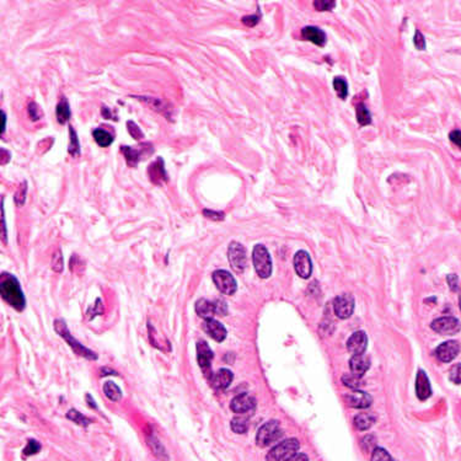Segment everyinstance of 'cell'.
Returning <instances> with one entry per match:
<instances>
[{
    "label": "cell",
    "mask_w": 461,
    "mask_h": 461,
    "mask_svg": "<svg viewBox=\"0 0 461 461\" xmlns=\"http://www.w3.org/2000/svg\"><path fill=\"white\" fill-rule=\"evenodd\" d=\"M375 417L370 413H359L355 417V427L358 430H367L375 423Z\"/></svg>",
    "instance_id": "4316f807"
},
{
    "label": "cell",
    "mask_w": 461,
    "mask_h": 461,
    "mask_svg": "<svg viewBox=\"0 0 461 461\" xmlns=\"http://www.w3.org/2000/svg\"><path fill=\"white\" fill-rule=\"evenodd\" d=\"M282 436H283V430H282L281 424H279L278 421L272 419V421L264 423L258 429L257 436H256V444L260 448L269 447L270 444L277 442Z\"/></svg>",
    "instance_id": "277c9868"
},
{
    "label": "cell",
    "mask_w": 461,
    "mask_h": 461,
    "mask_svg": "<svg viewBox=\"0 0 461 461\" xmlns=\"http://www.w3.org/2000/svg\"><path fill=\"white\" fill-rule=\"evenodd\" d=\"M374 444H375V440H374V437L371 436L364 437L362 440V447H364L365 450H369V448L374 447Z\"/></svg>",
    "instance_id": "f907efd6"
},
{
    "label": "cell",
    "mask_w": 461,
    "mask_h": 461,
    "mask_svg": "<svg viewBox=\"0 0 461 461\" xmlns=\"http://www.w3.org/2000/svg\"><path fill=\"white\" fill-rule=\"evenodd\" d=\"M0 294L4 302L13 306L15 310L22 311L25 309L26 300L21 287L16 277L10 273H3L0 277Z\"/></svg>",
    "instance_id": "6da1fadb"
},
{
    "label": "cell",
    "mask_w": 461,
    "mask_h": 461,
    "mask_svg": "<svg viewBox=\"0 0 461 461\" xmlns=\"http://www.w3.org/2000/svg\"><path fill=\"white\" fill-rule=\"evenodd\" d=\"M231 430L237 434H243L248 432L249 429V422L245 417H235L231 421Z\"/></svg>",
    "instance_id": "1f68e13d"
},
{
    "label": "cell",
    "mask_w": 461,
    "mask_h": 461,
    "mask_svg": "<svg viewBox=\"0 0 461 461\" xmlns=\"http://www.w3.org/2000/svg\"><path fill=\"white\" fill-rule=\"evenodd\" d=\"M346 401L353 409H368L373 402V398L367 392L356 390L352 394L347 395Z\"/></svg>",
    "instance_id": "e0dca14e"
},
{
    "label": "cell",
    "mask_w": 461,
    "mask_h": 461,
    "mask_svg": "<svg viewBox=\"0 0 461 461\" xmlns=\"http://www.w3.org/2000/svg\"><path fill=\"white\" fill-rule=\"evenodd\" d=\"M102 116L105 118H111V111H110V109H107L106 106L102 107Z\"/></svg>",
    "instance_id": "db71d44e"
},
{
    "label": "cell",
    "mask_w": 461,
    "mask_h": 461,
    "mask_svg": "<svg viewBox=\"0 0 461 461\" xmlns=\"http://www.w3.org/2000/svg\"><path fill=\"white\" fill-rule=\"evenodd\" d=\"M334 88H335V91L337 92V95L340 99L344 100L348 96V84L343 78H341V76L335 78L334 79Z\"/></svg>",
    "instance_id": "d6a6232c"
},
{
    "label": "cell",
    "mask_w": 461,
    "mask_h": 461,
    "mask_svg": "<svg viewBox=\"0 0 461 461\" xmlns=\"http://www.w3.org/2000/svg\"><path fill=\"white\" fill-rule=\"evenodd\" d=\"M447 282L449 287H450V289L453 291H456L459 289V278H457L456 275H449L447 277Z\"/></svg>",
    "instance_id": "bcb514c9"
},
{
    "label": "cell",
    "mask_w": 461,
    "mask_h": 461,
    "mask_svg": "<svg viewBox=\"0 0 461 461\" xmlns=\"http://www.w3.org/2000/svg\"><path fill=\"white\" fill-rule=\"evenodd\" d=\"M392 461H395V460H392Z\"/></svg>",
    "instance_id": "6f0895ef"
},
{
    "label": "cell",
    "mask_w": 461,
    "mask_h": 461,
    "mask_svg": "<svg viewBox=\"0 0 461 461\" xmlns=\"http://www.w3.org/2000/svg\"><path fill=\"white\" fill-rule=\"evenodd\" d=\"M67 418H69L70 421L74 422V423L79 424V426L82 427H88L89 424L91 423V419L85 417L83 413L78 412L76 410H70V411L67 413Z\"/></svg>",
    "instance_id": "4dcf8cb0"
},
{
    "label": "cell",
    "mask_w": 461,
    "mask_h": 461,
    "mask_svg": "<svg viewBox=\"0 0 461 461\" xmlns=\"http://www.w3.org/2000/svg\"><path fill=\"white\" fill-rule=\"evenodd\" d=\"M28 111H29L30 118H31L32 121H38L41 117H42V111H41L40 106H38L37 103H35V102L29 103Z\"/></svg>",
    "instance_id": "ab89813d"
},
{
    "label": "cell",
    "mask_w": 461,
    "mask_h": 461,
    "mask_svg": "<svg viewBox=\"0 0 461 461\" xmlns=\"http://www.w3.org/2000/svg\"><path fill=\"white\" fill-rule=\"evenodd\" d=\"M127 129H128V133H129V134L132 135L133 138L135 139V141H141V139H143V137H144V134H143V132H142V129L139 128V126L135 123V122L128 121L127 122Z\"/></svg>",
    "instance_id": "8d00e7d4"
},
{
    "label": "cell",
    "mask_w": 461,
    "mask_h": 461,
    "mask_svg": "<svg viewBox=\"0 0 461 461\" xmlns=\"http://www.w3.org/2000/svg\"><path fill=\"white\" fill-rule=\"evenodd\" d=\"M70 107L69 102H68L65 97H62V100L59 101L57 107H56V116H57V121L61 124H65L68 120L70 118Z\"/></svg>",
    "instance_id": "d4e9b609"
},
{
    "label": "cell",
    "mask_w": 461,
    "mask_h": 461,
    "mask_svg": "<svg viewBox=\"0 0 461 461\" xmlns=\"http://www.w3.org/2000/svg\"><path fill=\"white\" fill-rule=\"evenodd\" d=\"M449 139H450L451 143H454L455 145H457V147L461 149V130L455 129V130H453V132H450V134H449Z\"/></svg>",
    "instance_id": "7dc6e473"
},
{
    "label": "cell",
    "mask_w": 461,
    "mask_h": 461,
    "mask_svg": "<svg viewBox=\"0 0 461 461\" xmlns=\"http://www.w3.org/2000/svg\"><path fill=\"white\" fill-rule=\"evenodd\" d=\"M233 373H231L229 369H219L215 374H213V376L210 377V384L213 385L214 389L216 390H225L229 388L231 382H233Z\"/></svg>",
    "instance_id": "d6986e66"
},
{
    "label": "cell",
    "mask_w": 461,
    "mask_h": 461,
    "mask_svg": "<svg viewBox=\"0 0 461 461\" xmlns=\"http://www.w3.org/2000/svg\"><path fill=\"white\" fill-rule=\"evenodd\" d=\"M357 121L361 126H368L371 123V115L364 103L357 106Z\"/></svg>",
    "instance_id": "f1b7e54d"
},
{
    "label": "cell",
    "mask_w": 461,
    "mask_h": 461,
    "mask_svg": "<svg viewBox=\"0 0 461 461\" xmlns=\"http://www.w3.org/2000/svg\"><path fill=\"white\" fill-rule=\"evenodd\" d=\"M69 133H70V143L69 147H68V153H69L71 156L76 157L80 155V143L78 139V134H76V132L71 126L69 127Z\"/></svg>",
    "instance_id": "f546056e"
},
{
    "label": "cell",
    "mask_w": 461,
    "mask_h": 461,
    "mask_svg": "<svg viewBox=\"0 0 461 461\" xmlns=\"http://www.w3.org/2000/svg\"><path fill=\"white\" fill-rule=\"evenodd\" d=\"M370 367V359L365 355L353 356L349 361V369L350 373L355 374L357 376H363L365 371Z\"/></svg>",
    "instance_id": "44dd1931"
},
{
    "label": "cell",
    "mask_w": 461,
    "mask_h": 461,
    "mask_svg": "<svg viewBox=\"0 0 461 461\" xmlns=\"http://www.w3.org/2000/svg\"><path fill=\"white\" fill-rule=\"evenodd\" d=\"M256 401L252 396H250L248 394H241L239 396L234 397L230 402V409L231 411L235 413H246L251 411L255 407Z\"/></svg>",
    "instance_id": "2e32d148"
},
{
    "label": "cell",
    "mask_w": 461,
    "mask_h": 461,
    "mask_svg": "<svg viewBox=\"0 0 461 461\" xmlns=\"http://www.w3.org/2000/svg\"><path fill=\"white\" fill-rule=\"evenodd\" d=\"M459 305H460V310H461V290H460V294H459Z\"/></svg>",
    "instance_id": "9f6ffc18"
},
{
    "label": "cell",
    "mask_w": 461,
    "mask_h": 461,
    "mask_svg": "<svg viewBox=\"0 0 461 461\" xmlns=\"http://www.w3.org/2000/svg\"><path fill=\"white\" fill-rule=\"evenodd\" d=\"M416 394L421 401L427 400L432 395V388H430L429 379L423 370H419L416 377Z\"/></svg>",
    "instance_id": "ac0fdd59"
},
{
    "label": "cell",
    "mask_w": 461,
    "mask_h": 461,
    "mask_svg": "<svg viewBox=\"0 0 461 461\" xmlns=\"http://www.w3.org/2000/svg\"><path fill=\"white\" fill-rule=\"evenodd\" d=\"M138 100H141L142 102H144L145 105H148L150 109L155 110V111L164 114L166 117H170V107H168V103L165 101L156 99V97H144V96H138Z\"/></svg>",
    "instance_id": "cb8c5ba5"
},
{
    "label": "cell",
    "mask_w": 461,
    "mask_h": 461,
    "mask_svg": "<svg viewBox=\"0 0 461 461\" xmlns=\"http://www.w3.org/2000/svg\"><path fill=\"white\" fill-rule=\"evenodd\" d=\"M260 19H261L260 13L256 15H249V16L242 17V23H245L249 28H254V26L257 25L258 21H260Z\"/></svg>",
    "instance_id": "f6af8a7d"
},
{
    "label": "cell",
    "mask_w": 461,
    "mask_h": 461,
    "mask_svg": "<svg viewBox=\"0 0 461 461\" xmlns=\"http://www.w3.org/2000/svg\"><path fill=\"white\" fill-rule=\"evenodd\" d=\"M367 346H368V337H367V334L363 331L355 332V334L350 336L349 340H348V342H347L348 352L353 356L364 355L365 349H367Z\"/></svg>",
    "instance_id": "4fadbf2b"
},
{
    "label": "cell",
    "mask_w": 461,
    "mask_h": 461,
    "mask_svg": "<svg viewBox=\"0 0 461 461\" xmlns=\"http://www.w3.org/2000/svg\"><path fill=\"white\" fill-rule=\"evenodd\" d=\"M300 443L298 439L289 438L277 444L268 451L266 461H288L291 456L298 453Z\"/></svg>",
    "instance_id": "3957f363"
},
{
    "label": "cell",
    "mask_w": 461,
    "mask_h": 461,
    "mask_svg": "<svg viewBox=\"0 0 461 461\" xmlns=\"http://www.w3.org/2000/svg\"><path fill=\"white\" fill-rule=\"evenodd\" d=\"M0 114H2V134H4L5 127H7V115H5V112L3 110Z\"/></svg>",
    "instance_id": "f5cc1de1"
},
{
    "label": "cell",
    "mask_w": 461,
    "mask_h": 461,
    "mask_svg": "<svg viewBox=\"0 0 461 461\" xmlns=\"http://www.w3.org/2000/svg\"><path fill=\"white\" fill-rule=\"evenodd\" d=\"M336 316L340 319H348L355 311V298L350 294H342L334 300Z\"/></svg>",
    "instance_id": "30bf717a"
},
{
    "label": "cell",
    "mask_w": 461,
    "mask_h": 461,
    "mask_svg": "<svg viewBox=\"0 0 461 461\" xmlns=\"http://www.w3.org/2000/svg\"><path fill=\"white\" fill-rule=\"evenodd\" d=\"M214 284L218 288L220 293L225 294V295H233V294L237 289V284L235 278L231 273H229L228 270L224 269H218L213 273L212 276Z\"/></svg>",
    "instance_id": "52a82bcc"
},
{
    "label": "cell",
    "mask_w": 461,
    "mask_h": 461,
    "mask_svg": "<svg viewBox=\"0 0 461 461\" xmlns=\"http://www.w3.org/2000/svg\"><path fill=\"white\" fill-rule=\"evenodd\" d=\"M213 352L206 342H198L197 344V361L198 365L201 368L202 373L208 380L213 376L212 373V361H213Z\"/></svg>",
    "instance_id": "9c48e42d"
},
{
    "label": "cell",
    "mask_w": 461,
    "mask_h": 461,
    "mask_svg": "<svg viewBox=\"0 0 461 461\" xmlns=\"http://www.w3.org/2000/svg\"><path fill=\"white\" fill-rule=\"evenodd\" d=\"M288 461H309L308 455L302 454V453H296L294 456H291Z\"/></svg>",
    "instance_id": "816d5d0a"
},
{
    "label": "cell",
    "mask_w": 461,
    "mask_h": 461,
    "mask_svg": "<svg viewBox=\"0 0 461 461\" xmlns=\"http://www.w3.org/2000/svg\"><path fill=\"white\" fill-rule=\"evenodd\" d=\"M430 326H432L433 331L443 336L456 335L461 330V322L453 316L439 317V319L434 320Z\"/></svg>",
    "instance_id": "ba28073f"
},
{
    "label": "cell",
    "mask_w": 461,
    "mask_h": 461,
    "mask_svg": "<svg viewBox=\"0 0 461 461\" xmlns=\"http://www.w3.org/2000/svg\"><path fill=\"white\" fill-rule=\"evenodd\" d=\"M294 268H295L296 275L302 278H309L312 272V263L310 256L306 251L300 250L294 256Z\"/></svg>",
    "instance_id": "7c38bea8"
},
{
    "label": "cell",
    "mask_w": 461,
    "mask_h": 461,
    "mask_svg": "<svg viewBox=\"0 0 461 461\" xmlns=\"http://www.w3.org/2000/svg\"><path fill=\"white\" fill-rule=\"evenodd\" d=\"M2 237L3 241L7 242V225H5V214H4V206L2 201Z\"/></svg>",
    "instance_id": "681fc988"
},
{
    "label": "cell",
    "mask_w": 461,
    "mask_h": 461,
    "mask_svg": "<svg viewBox=\"0 0 461 461\" xmlns=\"http://www.w3.org/2000/svg\"><path fill=\"white\" fill-rule=\"evenodd\" d=\"M252 261H254V267L258 277L266 279L272 275V260L268 250L264 248L263 245L258 243L254 248L252 251Z\"/></svg>",
    "instance_id": "5b68a950"
},
{
    "label": "cell",
    "mask_w": 461,
    "mask_h": 461,
    "mask_svg": "<svg viewBox=\"0 0 461 461\" xmlns=\"http://www.w3.org/2000/svg\"><path fill=\"white\" fill-rule=\"evenodd\" d=\"M342 382H343L344 385H347L348 388H350V389H358L359 386L362 385L361 376H357L352 373L347 374V375H344L343 377H342Z\"/></svg>",
    "instance_id": "836d02e7"
},
{
    "label": "cell",
    "mask_w": 461,
    "mask_h": 461,
    "mask_svg": "<svg viewBox=\"0 0 461 461\" xmlns=\"http://www.w3.org/2000/svg\"><path fill=\"white\" fill-rule=\"evenodd\" d=\"M148 175L154 184H161L169 180L162 157H157L155 161L150 164L148 168Z\"/></svg>",
    "instance_id": "5bb4252c"
},
{
    "label": "cell",
    "mask_w": 461,
    "mask_h": 461,
    "mask_svg": "<svg viewBox=\"0 0 461 461\" xmlns=\"http://www.w3.org/2000/svg\"><path fill=\"white\" fill-rule=\"evenodd\" d=\"M103 392H105L106 396L111 401H114V402H117V401H120L122 398L121 389L118 388L114 382L105 383V385H103Z\"/></svg>",
    "instance_id": "83f0119b"
},
{
    "label": "cell",
    "mask_w": 461,
    "mask_h": 461,
    "mask_svg": "<svg viewBox=\"0 0 461 461\" xmlns=\"http://www.w3.org/2000/svg\"><path fill=\"white\" fill-rule=\"evenodd\" d=\"M26 193H28V186H26V182H23L21 188H20L19 192L15 195V203H16L17 206H22V204L25 203Z\"/></svg>",
    "instance_id": "7bdbcfd3"
},
{
    "label": "cell",
    "mask_w": 461,
    "mask_h": 461,
    "mask_svg": "<svg viewBox=\"0 0 461 461\" xmlns=\"http://www.w3.org/2000/svg\"><path fill=\"white\" fill-rule=\"evenodd\" d=\"M449 379L450 382H453L454 384H461V363H457V364H454L453 367L450 368V371H449Z\"/></svg>",
    "instance_id": "f35d334b"
},
{
    "label": "cell",
    "mask_w": 461,
    "mask_h": 461,
    "mask_svg": "<svg viewBox=\"0 0 461 461\" xmlns=\"http://www.w3.org/2000/svg\"><path fill=\"white\" fill-rule=\"evenodd\" d=\"M228 258L230 262L231 268L235 272L242 273L248 267V255H246V249L243 248L240 242L233 241L229 245L228 249Z\"/></svg>",
    "instance_id": "8992f818"
},
{
    "label": "cell",
    "mask_w": 461,
    "mask_h": 461,
    "mask_svg": "<svg viewBox=\"0 0 461 461\" xmlns=\"http://www.w3.org/2000/svg\"><path fill=\"white\" fill-rule=\"evenodd\" d=\"M413 43H415L416 48L419 50L426 49V38H424V36L422 35V32L419 30L416 31L415 37H413Z\"/></svg>",
    "instance_id": "b9f144b4"
},
{
    "label": "cell",
    "mask_w": 461,
    "mask_h": 461,
    "mask_svg": "<svg viewBox=\"0 0 461 461\" xmlns=\"http://www.w3.org/2000/svg\"><path fill=\"white\" fill-rule=\"evenodd\" d=\"M52 267L56 272H62L63 270L64 263H63V256H62V252L58 251L56 252L55 256H53V260H52Z\"/></svg>",
    "instance_id": "60d3db41"
},
{
    "label": "cell",
    "mask_w": 461,
    "mask_h": 461,
    "mask_svg": "<svg viewBox=\"0 0 461 461\" xmlns=\"http://www.w3.org/2000/svg\"><path fill=\"white\" fill-rule=\"evenodd\" d=\"M92 137H94L95 142L102 148L110 147L114 143V135L107 130L102 129V128H96V129L92 130Z\"/></svg>",
    "instance_id": "484cf974"
},
{
    "label": "cell",
    "mask_w": 461,
    "mask_h": 461,
    "mask_svg": "<svg viewBox=\"0 0 461 461\" xmlns=\"http://www.w3.org/2000/svg\"><path fill=\"white\" fill-rule=\"evenodd\" d=\"M203 215L210 220H215V222H220V220H224L225 218V214L223 212H215V210L209 209H204Z\"/></svg>",
    "instance_id": "ee69618b"
},
{
    "label": "cell",
    "mask_w": 461,
    "mask_h": 461,
    "mask_svg": "<svg viewBox=\"0 0 461 461\" xmlns=\"http://www.w3.org/2000/svg\"><path fill=\"white\" fill-rule=\"evenodd\" d=\"M314 7L319 11H331L336 7L334 0H316L314 2Z\"/></svg>",
    "instance_id": "74e56055"
},
{
    "label": "cell",
    "mask_w": 461,
    "mask_h": 461,
    "mask_svg": "<svg viewBox=\"0 0 461 461\" xmlns=\"http://www.w3.org/2000/svg\"><path fill=\"white\" fill-rule=\"evenodd\" d=\"M196 312L198 314V316H201L202 319H213L214 315L216 314L215 309V303L209 302L207 299H199L196 303Z\"/></svg>",
    "instance_id": "7402d4cb"
},
{
    "label": "cell",
    "mask_w": 461,
    "mask_h": 461,
    "mask_svg": "<svg viewBox=\"0 0 461 461\" xmlns=\"http://www.w3.org/2000/svg\"><path fill=\"white\" fill-rule=\"evenodd\" d=\"M303 38L306 41H310L319 47H323L326 43V34L322 30L315 26H306L302 30Z\"/></svg>",
    "instance_id": "ffe728a7"
},
{
    "label": "cell",
    "mask_w": 461,
    "mask_h": 461,
    "mask_svg": "<svg viewBox=\"0 0 461 461\" xmlns=\"http://www.w3.org/2000/svg\"><path fill=\"white\" fill-rule=\"evenodd\" d=\"M55 329H56V332H57L61 337H63L64 340L67 341V343L71 347V349L74 350L75 355H78L80 357H84V358L90 359V361H95V359H97L96 353H94L92 350L88 349V348L83 346L79 341H76L75 338L70 335L69 330H68V327H67V325H65V322L63 320L56 321Z\"/></svg>",
    "instance_id": "7a4b0ae2"
},
{
    "label": "cell",
    "mask_w": 461,
    "mask_h": 461,
    "mask_svg": "<svg viewBox=\"0 0 461 461\" xmlns=\"http://www.w3.org/2000/svg\"><path fill=\"white\" fill-rule=\"evenodd\" d=\"M215 303V309H216V314L218 315H225L228 312V308L227 304H225L223 300H216Z\"/></svg>",
    "instance_id": "c3c4849f"
},
{
    "label": "cell",
    "mask_w": 461,
    "mask_h": 461,
    "mask_svg": "<svg viewBox=\"0 0 461 461\" xmlns=\"http://www.w3.org/2000/svg\"><path fill=\"white\" fill-rule=\"evenodd\" d=\"M461 346L457 341L450 340L442 343L440 346L436 349V356L440 362L443 363H449L454 361L456 358L457 355L460 353Z\"/></svg>",
    "instance_id": "8fae6325"
},
{
    "label": "cell",
    "mask_w": 461,
    "mask_h": 461,
    "mask_svg": "<svg viewBox=\"0 0 461 461\" xmlns=\"http://www.w3.org/2000/svg\"><path fill=\"white\" fill-rule=\"evenodd\" d=\"M203 330L209 337H212L216 342H223L227 338V330H225V327L219 321L214 319H208L204 321Z\"/></svg>",
    "instance_id": "9a60e30c"
},
{
    "label": "cell",
    "mask_w": 461,
    "mask_h": 461,
    "mask_svg": "<svg viewBox=\"0 0 461 461\" xmlns=\"http://www.w3.org/2000/svg\"><path fill=\"white\" fill-rule=\"evenodd\" d=\"M370 461H392V457L385 449L375 448L371 454Z\"/></svg>",
    "instance_id": "d590c367"
},
{
    "label": "cell",
    "mask_w": 461,
    "mask_h": 461,
    "mask_svg": "<svg viewBox=\"0 0 461 461\" xmlns=\"http://www.w3.org/2000/svg\"><path fill=\"white\" fill-rule=\"evenodd\" d=\"M145 147H147V145H142L141 149H133V148L130 147L122 145L121 151L123 153L124 159H126L127 164L130 168H134L137 164L141 161L142 155L145 153Z\"/></svg>",
    "instance_id": "603a6c76"
},
{
    "label": "cell",
    "mask_w": 461,
    "mask_h": 461,
    "mask_svg": "<svg viewBox=\"0 0 461 461\" xmlns=\"http://www.w3.org/2000/svg\"><path fill=\"white\" fill-rule=\"evenodd\" d=\"M86 401H89V402H90V406L92 407V409H96V406H95V401L92 400V397L89 394L86 395Z\"/></svg>",
    "instance_id": "11a10c76"
},
{
    "label": "cell",
    "mask_w": 461,
    "mask_h": 461,
    "mask_svg": "<svg viewBox=\"0 0 461 461\" xmlns=\"http://www.w3.org/2000/svg\"><path fill=\"white\" fill-rule=\"evenodd\" d=\"M40 450H41L40 443L36 442L35 439H30L28 442V444H26L25 449H23L22 453L25 456H32V455L40 453Z\"/></svg>",
    "instance_id": "e575fe53"
}]
</instances>
